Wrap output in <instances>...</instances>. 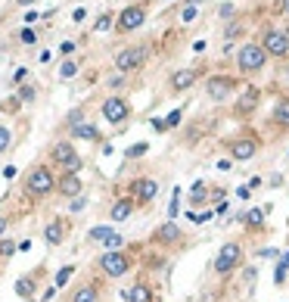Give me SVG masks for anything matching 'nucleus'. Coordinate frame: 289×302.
<instances>
[{
    "label": "nucleus",
    "mask_w": 289,
    "mask_h": 302,
    "mask_svg": "<svg viewBox=\"0 0 289 302\" xmlns=\"http://www.w3.org/2000/svg\"><path fill=\"white\" fill-rule=\"evenodd\" d=\"M109 25H112V13H103V16H97V22H94V28H97V31H106Z\"/></svg>",
    "instance_id": "nucleus-31"
},
{
    "label": "nucleus",
    "mask_w": 289,
    "mask_h": 302,
    "mask_svg": "<svg viewBox=\"0 0 289 302\" xmlns=\"http://www.w3.org/2000/svg\"><path fill=\"white\" fill-rule=\"evenodd\" d=\"M258 153V140L255 137H237V140H230V156L237 159V162H249L252 156Z\"/></svg>",
    "instance_id": "nucleus-9"
},
{
    "label": "nucleus",
    "mask_w": 289,
    "mask_h": 302,
    "mask_svg": "<svg viewBox=\"0 0 289 302\" xmlns=\"http://www.w3.org/2000/svg\"><path fill=\"white\" fill-rule=\"evenodd\" d=\"M277 268H280V271H286V268H289V250L280 256V265H277Z\"/></svg>",
    "instance_id": "nucleus-42"
},
{
    "label": "nucleus",
    "mask_w": 289,
    "mask_h": 302,
    "mask_svg": "<svg viewBox=\"0 0 289 302\" xmlns=\"http://www.w3.org/2000/svg\"><path fill=\"white\" fill-rule=\"evenodd\" d=\"M205 197H208L205 184H199V181H196V184H193V197H190V200H193V206H202V203H205Z\"/></svg>",
    "instance_id": "nucleus-26"
},
{
    "label": "nucleus",
    "mask_w": 289,
    "mask_h": 302,
    "mask_svg": "<svg viewBox=\"0 0 289 302\" xmlns=\"http://www.w3.org/2000/svg\"><path fill=\"white\" fill-rule=\"evenodd\" d=\"M71 302H100V290L94 283H81V287H75V293H71Z\"/></svg>",
    "instance_id": "nucleus-20"
},
{
    "label": "nucleus",
    "mask_w": 289,
    "mask_h": 302,
    "mask_svg": "<svg viewBox=\"0 0 289 302\" xmlns=\"http://www.w3.org/2000/svg\"><path fill=\"white\" fill-rule=\"evenodd\" d=\"M50 159H53L56 165H62L68 174H78V171H81V165H84V162H81V156L75 153V147H71L68 140H59V144L50 150Z\"/></svg>",
    "instance_id": "nucleus-4"
},
{
    "label": "nucleus",
    "mask_w": 289,
    "mask_h": 302,
    "mask_svg": "<svg viewBox=\"0 0 289 302\" xmlns=\"http://www.w3.org/2000/svg\"><path fill=\"white\" fill-rule=\"evenodd\" d=\"M147 63V47H124L115 53V69L118 72H134Z\"/></svg>",
    "instance_id": "nucleus-6"
},
{
    "label": "nucleus",
    "mask_w": 289,
    "mask_h": 302,
    "mask_svg": "<svg viewBox=\"0 0 289 302\" xmlns=\"http://www.w3.org/2000/svg\"><path fill=\"white\" fill-rule=\"evenodd\" d=\"M153 240H156V243H165V246H171V243H177V240H180V227H177L174 221H165L162 227H156Z\"/></svg>",
    "instance_id": "nucleus-17"
},
{
    "label": "nucleus",
    "mask_w": 289,
    "mask_h": 302,
    "mask_svg": "<svg viewBox=\"0 0 289 302\" xmlns=\"http://www.w3.org/2000/svg\"><path fill=\"white\" fill-rule=\"evenodd\" d=\"M13 253H16V243H13V240H7V237H4V240H0V256H4V259H10V256H13Z\"/></svg>",
    "instance_id": "nucleus-33"
},
{
    "label": "nucleus",
    "mask_w": 289,
    "mask_h": 302,
    "mask_svg": "<svg viewBox=\"0 0 289 302\" xmlns=\"http://www.w3.org/2000/svg\"><path fill=\"white\" fill-rule=\"evenodd\" d=\"M264 63H267V53L261 50V44H243L240 53H237V66H240V72H246V75L261 72Z\"/></svg>",
    "instance_id": "nucleus-2"
},
{
    "label": "nucleus",
    "mask_w": 289,
    "mask_h": 302,
    "mask_svg": "<svg viewBox=\"0 0 289 302\" xmlns=\"http://www.w3.org/2000/svg\"><path fill=\"white\" fill-rule=\"evenodd\" d=\"M196 78H199L196 69H177V72L171 75V87L174 91H190V87L196 84Z\"/></svg>",
    "instance_id": "nucleus-18"
},
{
    "label": "nucleus",
    "mask_w": 289,
    "mask_h": 302,
    "mask_svg": "<svg viewBox=\"0 0 289 302\" xmlns=\"http://www.w3.org/2000/svg\"><path fill=\"white\" fill-rule=\"evenodd\" d=\"M84 16H87V10H75V13H71V22H81Z\"/></svg>",
    "instance_id": "nucleus-43"
},
{
    "label": "nucleus",
    "mask_w": 289,
    "mask_h": 302,
    "mask_svg": "<svg viewBox=\"0 0 289 302\" xmlns=\"http://www.w3.org/2000/svg\"><path fill=\"white\" fill-rule=\"evenodd\" d=\"M50 190H56V177H53V171L47 165H34L28 171V177H25V193L34 197V200H41V197H47Z\"/></svg>",
    "instance_id": "nucleus-1"
},
{
    "label": "nucleus",
    "mask_w": 289,
    "mask_h": 302,
    "mask_svg": "<svg viewBox=\"0 0 289 302\" xmlns=\"http://www.w3.org/2000/svg\"><path fill=\"white\" fill-rule=\"evenodd\" d=\"M81 190H84V184H81V177L78 174H62L59 181H56V193H62L65 200H75V197H81Z\"/></svg>",
    "instance_id": "nucleus-13"
},
{
    "label": "nucleus",
    "mask_w": 289,
    "mask_h": 302,
    "mask_svg": "<svg viewBox=\"0 0 289 302\" xmlns=\"http://www.w3.org/2000/svg\"><path fill=\"white\" fill-rule=\"evenodd\" d=\"M68 125H71V128H75V125H84V112L75 109V112H71V118H68Z\"/></svg>",
    "instance_id": "nucleus-38"
},
{
    "label": "nucleus",
    "mask_w": 289,
    "mask_h": 302,
    "mask_svg": "<svg viewBox=\"0 0 289 302\" xmlns=\"http://www.w3.org/2000/svg\"><path fill=\"white\" fill-rule=\"evenodd\" d=\"M270 122H274L277 128H289V100H280L274 106V115H270Z\"/></svg>",
    "instance_id": "nucleus-21"
},
{
    "label": "nucleus",
    "mask_w": 289,
    "mask_h": 302,
    "mask_svg": "<svg viewBox=\"0 0 289 302\" xmlns=\"http://www.w3.org/2000/svg\"><path fill=\"white\" fill-rule=\"evenodd\" d=\"M34 4V0H19V7H31Z\"/></svg>",
    "instance_id": "nucleus-47"
},
{
    "label": "nucleus",
    "mask_w": 289,
    "mask_h": 302,
    "mask_svg": "<svg viewBox=\"0 0 289 302\" xmlns=\"http://www.w3.org/2000/svg\"><path fill=\"white\" fill-rule=\"evenodd\" d=\"M240 262H243V246L240 243H224L218 250V256H214V271L230 274V271L240 268Z\"/></svg>",
    "instance_id": "nucleus-5"
},
{
    "label": "nucleus",
    "mask_w": 289,
    "mask_h": 302,
    "mask_svg": "<svg viewBox=\"0 0 289 302\" xmlns=\"http://www.w3.org/2000/svg\"><path fill=\"white\" fill-rule=\"evenodd\" d=\"M19 38H22V44H34V41H38V34H34L31 28H22V34H19Z\"/></svg>",
    "instance_id": "nucleus-37"
},
{
    "label": "nucleus",
    "mask_w": 289,
    "mask_h": 302,
    "mask_svg": "<svg viewBox=\"0 0 289 302\" xmlns=\"http://www.w3.org/2000/svg\"><path fill=\"white\" fill-rule=\"evenodd\" d=\"M75 72H78V63H71V59L59 66V78H71V75H75Z\"/></svg>",
    "instance_id": "nucleus-32"
},
{
    "label": "nucleus",
    "mask_w": 289,
    "mask_h": 302,
    "mask_svg": "<svg viewBox=\"0 0 289 302\" xmlns=\"http://www.w3.org/2000/svg\"><path fill=\"white\" fill-rule=\"evenodd\" d=\"M134 215V200H118V203H112V209H109V218L112 221H128Z\"/></svg>",
    "instance_id": "nucleus-19"
},
{
    "label": "nucleus",
    "mask_w": 289,
    "mask_h": 302,
    "mask_svg": "<svg viewBox=\"0 0 289 302\" xmlns=\"http://www.w3.org/2000/svg\"><path fill=\"white\" fill-rule=\"evenodd\" d=\"M280 13H283V16H289V0H283V4H280Z\"/></svg>",
    "instance_id": "nucleus-46"
},
{
    "label": "nucleus",
    "mask_w": 289,
    "mask_h": 302,
    "mask_svg": "<svg viewBox=\"0 0 289 302\" xmlns=\"http://www.w3.org/2000/svg\"><path fill=\"white\" fill-rule=\"evenodd\" d=\"M261 50L267 53V56H286V53H289V31H277V28L264 31Z\"/></svg>",
    "instance_id": "nucleus-7"
},
{
    "label": "nucleus",
    "mask_w": 289,
    "mask_h": 302,
    "mask_svg": "<svg viewBox=\"0 0 289 302\" xmlns=\"http://www.w3.org/2000/svg\"><path fill=\"white\" fill-rule=\"evenodd\" d=\"M230 16H233V7H230V4L221 7V19H230Z\"/></svg>",
    "instance_id": "nucleus-44"
},
{
    "label": "nucleus",
    "mask_w": 289,
    "mask_h": 302,
    "mask_svg": "<svg viewBox=\"0 0 289 302\" xmlns=\"http://www.w3.org/2000/svg\"><path fill=\"white\" fill-rule=\"evenodd\" d=\"M16 296L34 299V277H19V280H16Z\"/></svg>",
    "instance_id": "nucleus-22"
},
{
    "label": "nucleus",
    "mask_w": 289,
    "mask_h": 302,
    "mask_svg": "<svg viewBox=\"0 0 289 302\" xmlns=\"http://www.w3.org/2000/svg\"><path fill=\"white\" fill-rule=\"evenodd\" d=\"M71 274H75V265H65V268H59V271H56V283H53V287H65Z\"/></svg>",
    "instance_id": "nucleus-27"
},
{
    "label": "nucleus",
    "mask_w": 289,
    "mask_h": 302,
    "mask_svg": "<svg viewBox=\"0 0 289 302\" xmlns=\"http://www.w3.org/2000/svg\"><path fill=\"white\" fill-rule=\"evenodd\" d=\"M34 100V87H19V103H31Z\"/></svg>",
    "instance_id": "nucleus-35"
},
{
    "label": "nucleus",
    "mask_w": 289,
    "mask_h": 302,
    "mask_svg": "<svg viewBox=\"0 0 289 302\" xmlns=\"http://www.w3.org/2000/svg\"><path fill=\"white\" fill-rule=\"evenodd\" d=\"M128 103H124L121 97H109L103 103V115H106V122H112V125H121L124 118H128Z\"/></svg>",
    "instance_id": "nucleus-11"
},
{
    "label": "nucleus",
    "mask_w": 289,
    "mask_h": 302,
    "mask_svg": "<svg viewBox=\"0 0 289 302\" xmlns=\"http://www.w3.org/2000/svg\"><path fill=\"white\" fill-rule=\"evenodd\" d=\"M143 22H147V10H143V7H128V10L118 13L115 28H118V31H134V28H140Z\"/></svg>",
    "instance_id": "nucleus-8"
},
{
    "label": "nucleus",
    "mask_w": 289,
    "mask_h": 302,
    "mask_svg": "<svg viewBox=\"0 0 289 302\" xmlns=\"http://www.w3.org/2000/svg\"><path fill=\"white\" fill-rule=\"evenodd\" d=\"M258 100H261V91H258V87H249V91L237 100V106H233V112H237V115H249L252 109H255V106H258Z\"/></svg>",
    "instance_id": "nucleus-15"
},
{
    "label": "nucleus",
    "mask_w": 289,
    "mask_h": 302,
    "mask_svg": "<svg viewBox=\"0 0 289 302\" xmlns=\"http://www.w3.org/2000/svg\"><path fill=\"white\" fill-rule=\"evenodd\" d=\"M177 212H180V206H177V190H174V197H171V206H168V215H171V218H177Z\"/></svg>",
    "instance_id": "nucleus-39"
},
{
    "label": "nucleus",
    "mask_w": 289,
    "mask_h": 302,
    "mask_svg": "<svg viewBox=\"0 0 289 302\" xmlns=\"http://www.w3.org/2000/svg\"><path fill=\"white\" fill-rule=\"evenodd\" d=\"M112 234H115V230H112V227H106V224L90 227V240H97V243H106V240H109Z\"/></svg>",
    "instance_id": "nucleus-23"
},
{
    "label": "nucleus",
    "mask_w": 289,
    "mask_h": 302,
    "mask_svg": "<svg viewBox=\"0 0 289 302\" xmlns=\"http://www.w3.org/2000/svg\"><path fill=\"white\" fill-rule=\"evenodd\" d=\"M10 144H13V134H10V128H0V153H4V150H10Z\"/></svg>",
    "instance_id": "nucleus-34"
},
{
    "label": "nucleus",
    "mask_w": 289,
    "mask_h": 302,
    "mask_svg": "<svg viewBox=\"0 0 289 302\" xmlns=\"http://www.w3.org/2000/svg\"><path fill=\"white\" fill-rule=\"evenodd\" d=\"M100 271L106 277H124L131 271V256L124 250H112V253H103L100 256Z\"/></svg>",
    "instance_id": "nucleus-3"
},
{
    "label": "nucleus",
    "mask_w": 289,
    "mask_h": 302,
    "mask_svg": "<svg viewBox=\"0 0 289 302\" xmlns=\"http://www.w3.org/2000/svg\"><path fill=\"white\" fill-rule=\"evenodd\" d=\"M249 193H252L249 187H240V190H237V197H240V200H249Z\"/></svg>",
    "instance_id": "nucleus-45"
},
{
    "label": "nucleus",
    "mask_w": 289,
    "mask_h": 302,
    "mask_svg": "<svg viewBox=\"0 0 289 302\" xmlns=\"http://www.w3.org/2000/svg\"><path fill=\"white\" fill-rule=\"evenodd\" d=\"M7 227H10V218H7V215H0V240H4V234H7Z\"/></svg>",
    "instance_id": "nucleus-41"
},
{
    "label": "nucleus",
    "mask_w": 289,
    "mask_h": 302,
    "mask_svg": "<svg viewBox=\"0 0 289 302\" xmlns=\"http://www.w3.org/2000/svg\"><path fill=\"white\" fill-rule=\"evenodd\" d=\"M196 16H199V7H196V0H190V4L180 10V19H184V22H193Z\"/></svg>",
    "instance_id": "nucleus-28"
},
{
    "label": "nucleus",
    "mask_w": 289,
    "mask_h": 302,
    "mask_svg": "<svg viewBox=\"0 0 289 302\" xmlns=\"http://www.w3.org/2000/svg\"><path fill=\"white\" fill-rule=\"evenodd\" d=\"M246 224L249 227H261L264 224V209H249L246 212Z\"/></svg>",
    "instance_id": "nucleus-24"
},
{
    "label": "nucleus",
    "mask_w": 289,
    "mask_h": 302,
    "mask_svg": "<svg viewBox=\"0 0 289 302\" xmlns=\"http://www.w3.org/2000/svg\"><path fill=\"white\" fill-rule=\"evenodd\" d=\"M156 193H159V184L153 177H137V181H131V197L137 203H153Z\"/></svg>",
    "instance_id": "nucleus-10"
},
{
    "label": "nucleus",
    "mask_w": 289,
    "mask_h": 302,
    "mask_svg": "<svg viewBox=\"0 0 289 302\" xmlns=\"http://www.w3.org/2000/svg\"><path fill=\"white\" fill-rule=\"evenodd\" d=\"M103 246H106V253H112V250H124V237H121L118 230H115V234H112L109 240H106Z\"/></svg>",
    "instance_id": "nucleus-29"
},
{
    "label": "nucleus",
    "mask_w": 289,
    "mask_h": 302,
    "mask_svg": "<svg viewBox=\"0 0 289 302\" xmlns=\"http://www.w3.org/2000/svg\"><path fill=\"white\" fill-rule=\"evenodd\" d=\"M65 230H68V227H65V218H53V221L44 227V240H47L50 246H59V243L65 240Z\"/></svg>",
    "instance_id": "nucleus-16"
},
{
    "label": "nucleus",
    "mask_w": 289,
    "mask_h": 302,
    "mask_svg": "<svg viewBox=\"0 0 289 302\" xmlns=\"http://www.w3.org/2000/svg\"><path fill=\"white\" fill-rule=\"evenodd\" d=\"M174 125H180V109L168 112V118H165V128H174Z\"/></svg>",
    "instance_id": "nucleus-36"
},
{
    "label": "nucleus",
    "mask_w": 289,
    "mask_h": 302,
    "mask_svg": "<svg viewBox=\"0 0 289 302\" xmlns=\"http://www.w3.org/2000/svg\"><path fill=\"white\" fill-rule=\"evenodd\" d=\"M84 203H87L84 197H75V200H71V212H81V209H84Z\"/></svg>",
    "instance_id": "nucleus-40"
},
{
    "label": "nucleus",
    "mask_w": 289,
    "mask_h": 302,
    "mask_svg": "<svg viewBox=\"0 0 289 302\" xmlns=\"http://www.w3.org/2000/svg\"><path fill=\"white\" fill-rule=\"evenodd\" d=\"M71 131H75V137H81V140H97V137H100L94 125H75Z\"/></svg>",
    "instance_id": "nucleus-25"
},
{
    "label": "nucleus",
    "mask_w": 289,
    "mask_h": 302,
    "mask_svg": "<svg viewBox=\"0 0 289 302\" xmlns=\"http://www.w3.org/2000/svg\"><path fill=\"white\" fill-rule=\"evenodd\" d=\"M147 150H150V144H134L131 150H124V156H128V159H140Z\"/></svg>",
    "instance_id": "nucleus-30"
},
{
    "label": "nucleus",
    "mask_w": 289,
    "mask_h": 302,
    "mask_svg": "<svg viewBox=\"0 0 289 302\" xmlns=\"http://www.w3.org/2000/svg\"><path fill=\"white\" fill-rule=\"evenodd\" d=\"M233 87H237V84H233V78H227V75H211L208 84H205V91H208L211 100H224V97H230Z\"/></svg>",
    "instance_id": "nucleus-12"
},
{
    "label": "nucleus",
    "mask_w": 289,
    "mask_h": 302,
    "mask_svg": "<svg viewBox=\"0 0 289 302\" xmlns=\"http://www.w3.org/2000/svg\"><path fill=\"white\" fill-rule=\"evenodd\" d=\"M121 296H124V302H153V299H156V296H153V287H150V283H143V280H137L134 287H128Z\"/></svg>",
    "instance_id": "nucleus-14"
}]
</instances>
